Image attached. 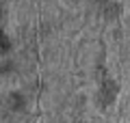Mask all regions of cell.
Segmentation results:
<instances>
[{
  "label": "cell",
  "mask_w": 130,
  "mask_h": 123,
  "mask_svg": "<svg viewBox=\"0 0 130 123\" xmlns=\"http://www.w3.org/2000/svg\"><path fill=\"white\" fill-rule=\"evenodd\" d=\"M9 50V39L5 37V32H0V54H5Z\"/></svg>",
  "instance_id": "1"
}]
</instances>
